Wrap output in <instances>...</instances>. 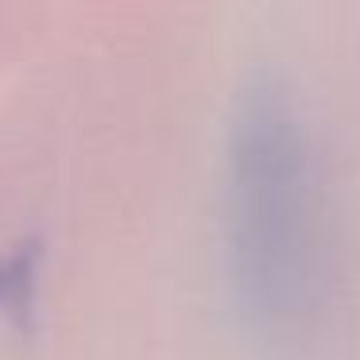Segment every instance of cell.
Returning <instances> with one entry per match:
<instances>
[{
  "label": "cell",
  "instance_id": "6da1fadb",
  "mask_svg": "<svg viewBox=\"0 0 360 360\" xmlns=\"http://www.w3.org/2000/svg\"><path fill=\"white\" fill-rule=\"evenodd\" d=\"M225 240L240 310L267 337L318 321L329 279L326 190L314 140L290 89L248 78L225 148Z\"/></svg>",
  "mask_w": 360,
  "mask_h": 360
}]
</instances>
